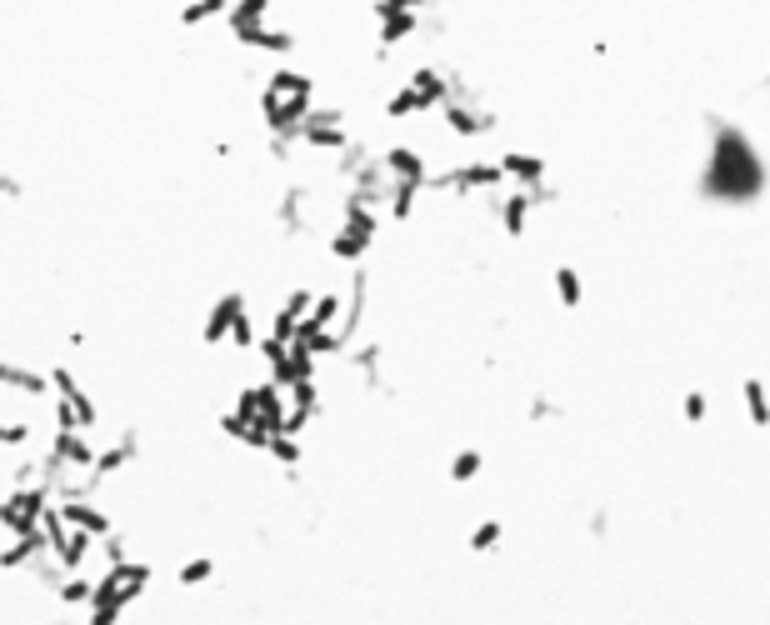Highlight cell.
Returning <instances> with one entry per match:
<instances>
[{
    "mask_svg": "<svg viewBox=\"0 0 770 625\" xmlns=\"http://www.w3.org/2000/svg\"><path fill=\"white\" fill-rule=\"evenodd\" d=\"M265 11H271V0H230V11H226L230 35H240V31H255V25L265 21Z\"/></svg>",
    "mask_w": 770,
    "mask_h": 625,
    "instance_id": "cell-13",
    "label": "cell"
},
{
    "mask_svg": "<svg viewBox=\"0 0 770 625\" xmlns=\"http://www.w3.org/2000/svg\"><path fill=\"white\" fill-rule=\"evenodd\" d=\"M55 500L51 480H31V485H15L11 496L0 500V530L5 536H25V530H41V516L45 506Z\"/></svg>",
    "mask_w": 770,
    "mask_h": 625,
    "instance_id": "cell-1",
    "label": "cell"
},
{
    "mask_svg": "<svg viewBox=\"0 0 770 625\" xmlns=\"http://www.w3.org/2000/svg\"><path fill=\"white\" fill-rule=\"evenodd\" d=\"M366 250H370V236L356 226H340L336 236H330V256H340V260H360Z\"/></svg>",
    "mask_w": 770,
    "mask_h": 625,
    "instance_id": "cell-18",
    "label": "cell"
},
{
    "mask_svg": "<svg viewBox=\"0 0 770 625\" xmlns=\"http://www.w3.org/2000/svg\"><path fill=\"white\" fill-rule=\"evenodd\" d=\"M236 410L265 435H281V425H285V400H281V386H275V380L271 386H246Z\"/></svg>",
    "mask_w": 770,
    "mask_h": 625,
    "instance_id": "cell-4",
    "label": "cell"
},
{
    "mask_svg": "<svg viewBox=\"0 0 770 625\" xmlns=\"http://www.w3.org/2000/svg\"><path fill=\"white\" fill-rule=\"evenodd\" d=\"M555 291H561L565 305H580V275L575 270H555Z\"/></svg>",
    "mask_w": 770,
    "mask_h": 625,
    "instance_id": "cell-26",
    "label": "cell"
},
{
    "mask_svg": "<svg viewBox=\"0 0 770 625\" xmlns=\"http://www.w3.org/2000/svg\"><path fill=\"white\" fill-rule=\"evenodd\" d=\"M236 41L250 45V51H275V55H291L295 51V35L291 31H265V25H255V31H240Z\"/></svg>",
    "mask_w": 770,
    "mask_h": 625,
    "instance_id": "cell-14",
    "label": "cell"
},
{
    "mask_svg": "<svg viewBox=\"0 0 770 625\" xmlns=\"http://www.w3.org/2000/svg\"><path fill=\"white\" fill-rule=\"evenodd\" d=\"M265 455H271L275 465H285V471H295V465L305 461V445H301V435H271Z\"/></svg>",
    "mask_w": 770,
    "mask_h": 625,
    "instance_id": "cell-19",
    "label": "cell"
},
{
    "mask_svg": "<svg viewBox=\"0 0 770 625\" xmlns=\"http://www.w3.org/2000/svg\"><path fill=\"white\" fill-rule=\"evenodd\" d=\"M175 581L181 585H210L216 581V555H190V561L175 571Z\"/></svg>",
    "mask_w": 770,
    "mask_h": 625,
    "instance_id": "cell-20",
    "label": "cell"
},
{
    "mask_svg": "<svg viewBox=\"0 0 770 625\" xmlns=\"http://www.w3.org/2000/svg\"><path fill=\"white\" fill-rule=\"evenodd\" d=\"M226 11H230V0H185L175 21H181L185 31H200V25H210L216 15H226Z\"/></svg>",
    "mask_w": 770,
    "mask_h": 625,
    "instance_id": "cell-15",
    "label": "cell"
},
{
    "mask_svg": "<svg viewBox=\"0 0 770 625\" xmlns=\"http://www.w3.org/2000/svg\"><path fill=\"white\" fill-rule=\"evenodd\" d=\"M41 530H45V540H51V561L60 565V571H80L86 565V555L96 550V536H86V530H76V526H66V516H60V506H45V516H41Z\"/></svg>",
    "mask_w": 770,
    "mask_h": 625,
    "instance_id": "cell-2",
    "label": "cell"
},
{
    "mask_svg": "<svg viewBox=\"0 0 770 625\" xmlns=\"http://www.w3.org/2000/svg\"><path fill=\"white\" fill-rule=\"evenodd\" d=\"M246 311V295L240 291H226L216 305H210V315H206V325H200V340L216 350L220 340H230V325H236V315Z\"/></svg>",
    "mask_w": 770,
    "mask_h": 625,
    "instance_id": "cell-8",
    "label": "cell"
},
{
    "mask_svg": "<svg viewBox=\"0 0 770 625\" xmlns=\"http://www.w3.org/2000/svg\"><path fill=\"white\" fill-rule=\"evenodd\" d=\"M51 421H55V431H80V421H76V410L66 406V400L51 390Z\"/></svg>",
    "mask_w": 770,
    "mask_h": 625,
    "instance_id": "cell-25",
    "label": "cell"
},
{
    "mask_svg": "<svg viewBox=\"0 0 770 625\" xmlns=\"http://www.w3.org/2000/svg\"><path fill=\"white\" fill-rule=\"evenodd\" d=\"M0 390H25L35 400H51V370H31L21 360H5L0 356Z\"/></svg>",
    "mask_w": 770,
    "mask_h": 625,
    "instance_id": "cell-10",
    "label": "cell"
},
{
    "mask_svg": "<svg viewBox=\"0 0 770 625\" xmlns=\"http://www.w3.org/2000/svg\"><path fill=\"white\" fill-rule=\"evenodd\" d=\"M500 540H506V520L490 516V520H480V526L466 536V550H470V555H490V550H496Z\"/></svg>",
    "mask_w": 770,
    "mask_h": 625,
    "instance_id": "cell-17",
    "label": "cell"
},
{
    "mask_svg": "<svg viewBox=\"0 0 770 625\" xmlns=\"http://www.w3.org/2000/svg\"><path fill=\"white\" fill-rule=\"evenodd\" d=\"M41 555H51V540H45V530H25V536H11V546L0 550V571H31Z\"/></svg>",
    "mask_w": 770,
    "mask_h": 625,
    "instance_id": "cell-9",
    "label": "cell"
},
{
    "mask_svg": "<svg viewBox=\"0 0 770 625\" xmlns=\"http://www.w3.org/2000/svg\"><path fill=\"white\" fill-rule=\"evenodd\" d=\"M90 595H96V581H90V575H80V571H70L66 581L55 585V601L66 605V611H76V605H90Z\"/></svg>",
    "mask_w": 770,
    "mask_h": 625,
    "instance_id": "cell-16",
    "label": "cell"
},
{
    "mask_svg": "<svg viewBox=\"0 0 770 625\" xmlns=\"http://www.w3.org/2000/svg\"><path fill=\"white\" fill-rule=\"evenodd\" d=\"M120 561H131V540L120 536V530H110L106 536V565H120Z\"/></svg>",
    "mask_w": 770,
    "mask_h": 625,
    "instance_id": "cell-27",
    "label": "cell"
},
{
    "mask_svg": "<svg viewBox=\"0 0 770 625\" xmlns=\"http://www.w3.org/2000/svg\"><path fill=\"white\" fill-rule=\"evenodd\" d=\"M230 345H240V350H255V345H261V335H255V315H250V311L236 315V325H230Z\"/></svg>",
    "mask_w": 770,
    "mask_h": 625,
    "instance_id": "cell-23",
    "label": "cell"
},
{
    "mask_svg": "<svg viewBox=\"0 0 770 625\" xmlns=\"http://www.w3.org/2000/svg\"><path fill=\"white\" fill-rule=\"evenodd\" d=\"M51 461H60L66 471H90L96 465V445H90V431H55L51 435Z\"/></svg>",
    "mask_w": 770,
    "mask_h": 625,
    "instance_id": "cell-6",
    "label": "cell"
},
{
    "mask_svg": "<svg viewBox=\"0 0 770 625\" xmlns=\"http://www.w3.org/2000/svg\"><path fill=\"white\" fill-rule=\"evenodd\" d=\"M141 461V435L135 431H125L116 445H106V451H96V465H90V475H96L100 485L110 480V475H120V471H131V465Z\"/></svg>",
    "mask_w": 770,
    "mask_h": 625,
    "instance_id": "cell-7",
    "label": "cell"
},
{
    "mask_svg": "<svg viewBox=\"0 0 770 625\" xmlns=\"http://www.w3.org/2000/svg\"><path fill=\"white\" fill-rule=\"evenodd\" d=\"M55 506H60V516H66V526L86 530V536H96V540H106L110 530H116V520H110L106 510L96 506V500H55Z\"/></svg>",
    "mask_w": 770,
    "mask_h": 625,
    "instance_id": "cell-11",
    "label": "cell"
},
{
    "mask_svg": "<svg viewBox=\"0 0 770 625\" xmlns=\"http://www.w3.org/2000/svg\"><path fill=\"white\" fill-rule=\"evenodd\" d=\"M380 165H385V175H391V181H431V175H425V155H415L411 145H395V151H385L380 155Z\"/></svg>",
    "mask_w": 770,
    "mask_h": 625,
    "instance_id": "cell-12",
    "label": "cell"
},
{
    "mask_svg": "<svg viewBox=\"0 0 770 625\" xmlns=\"http://www.w3.org/2000/svg\"><path fill=\"white\" fill-rule=\"evenodd\" d=\"M51 390L60 400H66L70 410H76V421H80V431H96L100 425V406H96V396H90L86 386L76 380V370H66V366H55L51 370Z\"/></svg>",
    "mask_w": 770,
    "mask_h": 625,
    "instance_id": "cell-5",
    "label": "cell"
},
{
    "mask_svg": "<svg viewBox=\"0 0 770 625\" xmlns=\"http://www.w3.org/2000/svg\"><path fill=\"white\" fill-rule=\"evenodd\" d=\"M35 435L31 421H0V451H25Z\"/></svg>",
    "mask_w": 770,
    "mask_h": 625,
    "instance_id": "cell-22",
    "label": "cell"
},
{
    "mask_svg": "<svg viewBox=\"0 0 770 625\" xmlns=\"http://www.w3.org/2000/svg\"><path fill=\"white\" fill-rule=\"evenodd\" d=\"M151 581H155L151 561H120V565H106V575L96 581V595H100V601H116V605H125V611H131V605L141 601L145 591H151Z\"/></svg>",
    "mask_w": 770,
    "mask_h": 625,
    "instance_id": "cell-3",
    "label": "cell"
},
{
    "mask_svg": "<svg viewBox=\"0 0 770 625\" xmlns=\"http://www.w3.org/2000/svg\"><path fill=\"white\" fill-rule=\"evenodd\" d=\"M480 465H486V461H480V451H460L456 461H450V480H460V485H466V480H476V475H480Z\"/></svg>",
    "mask_w": 770,
    "mask_h": 625,
    "instance_id": "cell-24",
    "label": "cell"
},
{
    "mask_svg": "<svg viewBox=\"0 0 770 625\" xmlns=\"http://www.w3.org/2000/svg\"><path fill=\"white\" fill-rule=\"evenodd\" d=\"M0 195H21V181H11V175H0Z\"/></svg>",
    "mask_w": 770,
    "mask_h": 625,
    "instance_id": "cell-28",
    "label": "cell"
},
{
    "mask_svg": "<svg viewBox=\"0 0 770 625\" xmlns=\"http://www.w3.org/2000/svg\"><path fill=\"white\" fill-rule=\"evenodd\" d=\"M120 620H125V605L90 595V605H86V625H120Z\"/></svg>",
    "mask_w": 770,
    "mask_h": 625,
    "instance_id": "cell-21",
    "label": "cell"
}]
</instances>
